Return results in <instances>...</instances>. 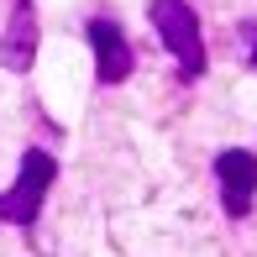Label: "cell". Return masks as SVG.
I'll list each match as a JSON object with an SVG mask.
<instances>
[{
	"instance_id": "1",
	"label": "cell",
	"mask_w": 257,
	"mask_h": 257,
	"mask_svg": "<svg viewBox=\"0 0 257 257\" xmlns=\"http://www.w3.org/2000/svg\"><path fill=\"white\" fill-rule=\"evenodd\" d=\"M53 179H58L53 153L27 147V153H21V168H16V184L0 194V226H21V231L37 226V215H42V194L53 189Z\"/></svg>"
},
{
	"instance_id": "2",
	"label": "cell",
	"mask_w": 257,
	"mask_h": 257,
	"mask_svg": "<svg viewBox=\"0 0 257 257\" xmlns=\"http://www.w3.org/2000/svg\"><path fill=\"white\" fill-rule=\"evenodd\" d=\"M147 21L158 27L163 48L179 58V74L200 79L205 74V42H200V16H194V6H184V0H153V6H147Z\"/></svg>"
},
{
	"instance_id": "3",
	"label": "cell",
	"mask_w": 257,
	"mask_h": 257,
	"mask_svg": "<svg viewBox=\"0 0 257 257\" xmlns=\"http://www.w3.org/2000/svg\"><path fill=\"white\" fill-rule=\"evenodd\" d=\"M215 179H220V205H226L231 220L252 215V200H257V153L247 147H226L215 158Z\"/></svg>"
},
{
	"instance_id": "4",
	"label": "cell",
	"mask_w": 257,
	"mask_h": 257,
	"mask_svg": "<svg viewBox=\"0 0 257 257\" xmlns=\"http://www.w3.org/2000/svg\"><path fill=\"white\" fill-rule=\"evenodd\" d=\"M84 32H89V48H95V74H100V84H121V79L137 68V58H132V42H126V32L115 27L110 16H95Z\"/></svg>"
},
{
	"instance_id": "5",
	"label": "cell",
	"mask_w": 257,
	"mask_h": 257,
	"mask_svg": "<svg viewBox=\"0 0 257 257\" xmlns=\"http://www.w3.org/2000/svg\"><path fill=\"white\" fill-rule=\"evenodd\" d=\"M37 37H42L37 6H32V0H16V6H11V21H6V37H0V68H6V74H27L32 58H37Z\"/></svg>"
},
{
	"instance_id": "6",
	"label": "cell",
	"mask_w": 257,
	"mask_h": 257,
	"mask_svg": "<svg viewBox=\"0 0 257 257\" xmlns=\"http://www.w3.org/2000/svg\"><path fill=\"white\" fill-rule=\"evenodd\" d=\"M247 68H257V21H247Z\"/></svg>"
}]
</instances>
